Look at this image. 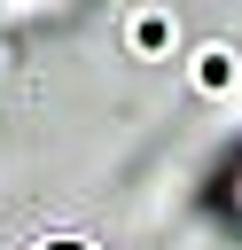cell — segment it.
<instances>
[{"instance_id": "6da1fadb", "label": "cell", "mask_w": 242, "mask_h": 250, "mask_svg": "<svg viewBox=\"0 0 242 250\" xmlns=\"http://www.w3.org/2000/svg\"><path fill=\"white\" fill-rule=\"evenodd\" d=\"M39 250H86V242H39Z\"/></svg>"}]
</instances>
